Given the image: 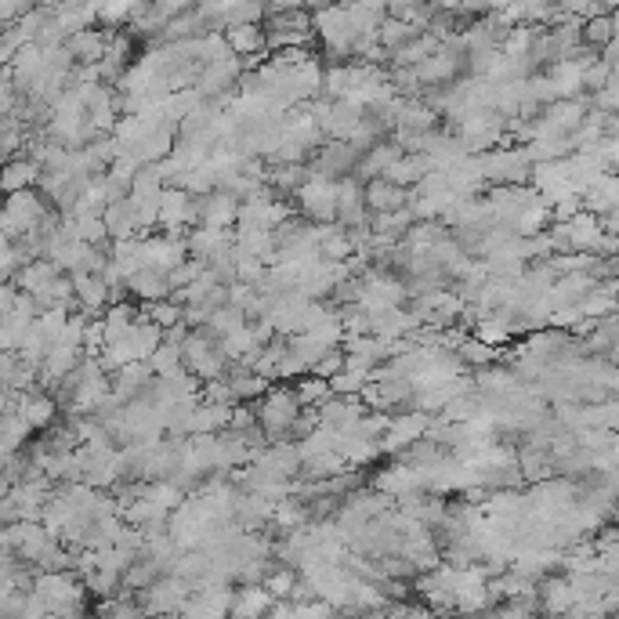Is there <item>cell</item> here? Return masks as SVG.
<instances>
[{"instance_id": "1", "label": "cell", "mask_w": 619, "mask_h": 619, "mask_svg": "<svg viewBox=\"0 0 619 619\" xmlns=\"http://www.w3.org/2000/svg\"><path fill=\"white\" fill-rule=\"evenodd\" d=\"M265 37H268V55H279V51H315L319 40H315V26H312V11L290 4L286 11H272L265 19Z\"/></svg>"}, {"instance_id": "2", "label": "cell", "mask_w": 619, "mask_h": 619, "mask_svg": "<svg viewBox=\"0 0 619 619\" xmlns=\"http://www.w3.org/2000/svg\"><path fill=\"white\" fill-rule=\"evenodd\" d=\"M254 410H258V424L268 435V442H290L294 424L301 420L305 406L297 399L294 384H272V391H268L265 399L254 402Z\"/></svg>"}, {"instance_id": "3", "label": "cell", "mask_w": 619, "mask_h": 619, "mask_svg": "<svg viewBox=\"0 0 619 619\" xmlns=\"http://www.w3.org/2000/svg\"><path fill=\"white\" fill-rule=\"evenodd\" d=\"M51 214H55V207L44 200V192L40 189L8 196V203H4V221H0V229H4V243H19V239L40 232Z\"/></svg>"}, {"instance_id": "4", "label": "cell", "mask_w": 619, "mask_h": 619, "mask_svg": "<svg viewBox=\"0 0 619 619\" xmlns=\"http://www.w3.org/2000/svg\"><path fill=\"white\" fill-rule=\"evenodd\" d=\"M192 587L181 576L167 572L149 587L145 594H138V605H142V616H160V619H178L185 612V605L192 601Z\"/></svg>"}, {"instance_id": "5", "label": "cell", "mask_w": 619, "mask_h": 619, "mask_svg": "<svg viewBox=\"0 0 619 619\" xmlns=\"http://www.w3.org/2000/svg\"><path fill=\"white\" fill-rule=\"evenodd\" d=\"M337 192H341V181L330 178H308L305 189L294 196L297 214L312 225H337Z\"/></svg>"}, {"instance_id": "6", "label": "cell", "mask_w": 619, "mask_h": 619, "mask_svg": "<svg viewBox=\"0 0 619 619\" xmlns=\"http://www.w3.org/2000/svg\"><path fill=\"white\" fill-rule=\"evenodd\" d=\"M181 261H189V247H185V239L181 236H163V232H156V236H145L142 247H138V265L163 272V276H171Z\"/></svg>"}, {"instance_id": "7", "label": "cell", "mask_w": 619, "mask_h": 619, "mask_svg": "<svg viewBox=\"0 0 619 619\" xmlns=\"http://www.w3.org/2000/svg\"><path fill=\"white\" fill-rule=\"evenodd\" d=\"M431 420L435 417H428V413H420V410H406V413H399V417H391L388 435L381 439L384 457H402V453L410 446H417L420 439H428Z\"/></svg>"}, {"instance_id": "8", "label": "cell", "mask_w": 619, "mask_h": 619, "mask_svg": "<svg viewBox=\"0 0 619 619\" xmlns=\"http://www.w3.org/2000/svg\"><path fill=\"white\" fill-rule=\"evenodd\" d=\"M359 160L362 153L355 149V145L348 142H323V149L312 156V174L315 178H330V181H344L352 178L355 171H359Z\"/></svg>"}, {"instance_id": "9", "label": "cell", "mask_w": 619, "mask_h": 619, "mask_svg": "<svg viewBox=\"0 0 619 619\" xmlns=\"http://www.w3.org/2000/svg\"><path fill=\"white\" fill-rule=\"evenodd\" d=\"M239 207H243V200H236L229 189H214V192H207V196L196 200L200 225L203 229H218V232H236Z\"/></svg>"}, {"instance_id": "10", "label": "cell", "mask_w": 619, "mask_h": 619, "mask_svg": "<svg viewBox=\"0 0 619 619\" xmlns=\"http://www.w3.org/2000/svg\"><path fill=\"white\" fill-rule=\"evenodd\" d=\"M19 413H22V417H26L29 428L40 431V435H44V431H48V428H55L58 420L66 417V410L58 406L55 395H51V391H44V388L26 391V395H22V399H19Z\"/></svg>"}, {"instance_id": "11", "label": "cell", "mask_w": 619, "mask_h": 619, "mask_svg": "<svg viewBox=\"0 0 619 619\" xmlns=\"http://www.w3.org/2000/svg\"><path fill=\"white\" fill-rule=\"evenodd\" d=\"M413 203V192L410 189H399V185H391L388 178H373L366 181V210H370L373 218L377 214H399Z\"/></svg>"}, {"instance_id": "12", "label": "cell", "mask_w": 619, "mask_h": 619, "mask_svg": "<svg viewBox=\"0 0 619 619\" xmlns=\"http://www.w3.org/2000/svg\"><path fill=\"white\" fill-rule=\"evenodd\" d=\"M73 286H77L80 315H87V319H102L105 308H109V301H113V290H109V283H105L102 276H87V272H77V276H73Z\"/></svg>"}, {"instance_id": "13", "label": "cell", "mask_w": 619, "mask_h": 619, "mask_svg": "<svg viewBox=\"0 0 619 619\" xmlns=\"http://www.w3.org/2000/svg\"><path fill=\"white\" fill-rule=\"evenodd\" d=\"M185 247H189V258L196 261H214L221 258L225 250L236 247V232H218V229H203V225H196V229H189V236H185Z\"/></svg>"}, {"instance_id": "14", "label": "cell", "mask_w": 619, "mask_h": 619, "mask_svg": "<svg viewBox=\"0 0 619 619\" xmlns=\"http://www.w3.org/2000/svg\"><path fill=\"white\" fill-rule=\"evenodd\" d=\"M127 290H131V301H138L142 308L160 305L171 297V283L163 272H153V268H138L131 279H127Z\"/></svg>"}, {"instance_id": "15", "label": "cell", "mask_w": 619, "mask_h": 619, "mask_svg": "<svg viewBox=\"0 0 619 619\" xmlns=\"http://www.w3.org/2000/svg\"><path fill=\"white\" fill-rule=\"evenodd\" d=\"M66 48H69V55L77 58V66H102L105 48H109V29H102V26L84 29V33L66 40Z\"/></svg>"}, {"instance_id": "16", "label": "cell", "mask_w": 619, "mask_h": 619, "mask_svg": "<svg viewBox=\"0 0 619 619\" xmlns=\"http://www.w3.org/2000/svg\"><path fill=\"white\" fill-rule=\"evenodd\" d=\"M40 178H44V167H40V163L33 160V156H19V160H8V163H4L0 185H4V192H8V196H15V192L37 189Z\"/></svg>"}, {"instance_id": "17", "label": "cell", "mask_w": 619, "mask_h": 619, "mask_svg": "<svg viewBox=\"0 0 619 619\" xmlns=\"http://www.w3.org/2000/svg\"><path fill=\"white\" fill-rule=\"evenodd\" d=\"M232 413L236 406H221V402H203L192 410V439L196 435H225L232 428Z\"/></svg>"}, {"instance_id": "18", "label": "cell", "mask_w": 619, "mask_h": 619, "mask_svg": "<svg viewBox=\"0 0 619 619\" xmlns=\"http://www.w3.org/2000/svg\"><path fill=\"white\" fill-rule=\"evenodd\" d=\"M225 44L236 58H261L268 55V37H265V22L258 26H232L225 29Z\"/></svg>"}, {"instance_id": "19", "label": "cell", "mask_w": 619, "mask_h": 619, "mask_svg": "<svg viewBox=\"0 0 619 619\" xmlns=\"http://www.w3.org/2000/svg\"><path fill=\"white\" fill-rule=\"evenodd\" d=\"M279 601L265 591V587H236V601H232V619H268Z\"/></svg>"}, {"instance_id": "20", "label": "cell", "mask_w": 619, "mask_h": 619, "mask_svg": "<svg viewBox=\"0 0 619 619\" xmlns=\"http://www.w3.org/2000/svg\"><path fill=\"white\" fill-rule=\"evenodd\" d=\"M105 229H109V239L120 243V239H142V229H138V214H134V203L131 200H120V203H109L102 214Z\"/></svg>"}, {"instance_id": "21", "label": "cell", "mask_w": 619, "mask_h": 619, "mask_svg": "<svg viewBox=\"0 0 619 619\" xmlns=\"http://www.w3.org/2000/svg\"><path fill=\"white\" fill-rule=\"evenodd\" d=\"M428 174H435V163L428 160V156H420V153H406L402 156L399 163H395V167H391L388 174H384V178L391 181V185H399V189H417L420 181L428 178Z\"/></svg>"}, {"instance_id": "22", "label": "cell", "mask_w": 619, "mask_h": 619, "mask_svg": "<svg viewBox=\"0 0 619 619\" xmlns=\"http://www.w3.org/2000/svg\"><path fill=\"white\" fill-rule=\"evenodd\" d=\"M58 276H62V268H58L55 261L40 258V261H33V265H26V268H22V272H19V279H15V286H19L22 294L40 297V294H48V286L55 283Z\"/></svg>"}, {"instance_id": "23", "label": "cell", "mask_w": 619, "mask_h": 619, "mask_svg": "<svg viewBox=\"0 0 619 619\" xmlns=\"http://www.w3.org/2000/svg\"><path fill=\"white\" fill-rule=\"evenodd\" d=\"M33 439H37V431L29 428L22 413H4V428H0V446H4V457H19V453H26Z\"/></svg>"}, {"instance_id": "24", "label": "cell", "mask_w": 619, "mask_h": 619, "mask_svg": "<svg viewBox=\"0 0 619 619\" xmlns=\"http://www.w3.org/2000/svg\"><path fill=\"white\" fill-rule=\"evenodd\" d=\"M457 359L464 362V370H489V366H496V359H500V348H489L486 341H478V337L467 334L464 341L457 344Z\"/></svg>"}, {"instance_id": "25", "label": "cell", "mask_w": 619, "mask_h": 619, "mask_svg": "<svg viewBox=\"0 0 619 619\" xmlns=\"http://www.w3.org/2000/svg\"><path fill=\"white\" fill-rule=\"evenodd\" d=\"M348 15H352L362 37H381V26L388 22V8L384 4H348Z\"/></svg>"}, {"instance_id": "26", "label": "cell", "mask_w": 619, "mask_h": 619, "mask_svg": "<svg viewBox=\"0 0 619 619\" xmlns=\"http://www.w3.org/2000/svg\"><path fill=\"white\" fill-rule=\"evenodd\" d=\"M142 315L149 319V323H156L163 330V334H171V330H178V326H185V308L174 301V297H167V301H160V305H149L142 308Z\"/></svg>"}, {"instance_id": "27", "label": "cell", "mask_w": 619, "mask_h": 619, "mask_svg": "<svg viewBox=\"0 0 619 619\" xmlns=\"http://www.w3.org/2000/svg\"><path fill=\"white\" fill-rule=\"evenodd\" d=\"M297 580H301V572H297V569H290V565H279V562H276V569L268 572L265 591L272 594V598H276L279 605H283V601H290V598H294Z\"/></svg>"}, {"instance_id": "28", "label": "cell", "mask_w": 619, "mask_h": 619, "mask_svg": "<svg viewBox=\"0 0 619 619\" xmlns=\"http://www.w3.org/2000/svg\"><path fill=\"white\" fill-rule=\"evenodd\" d=\"M294 391H297V399H301V406H305V410H319V406H323V402L334 395V391H330V381H323V377H312V373H308V377H301V381L294 384Z\"/></svg>"}, {"instance_id": "29", "label": "cell", "mask_w": 619, "mask_h": 619, "mask_svg": "<svg viewBox=\"0 0 619 619\" xmlns=\"http://www.w3.org/2000/svg\"><path fill=\"white\" fill-rule=\"evenodd\" d=\"M73 229L77 236L84 239L87 247H109L113 239H109V229H105L102 214H87V218H73Z\"/></svg>"}, {"instance_id": "30", "label": "cell", "mask_w": 619, "mask_h": 619, "mask_svg": "<svg viewBox=\"0 0 619 619\" xmlns=\"http://www.w3.org/2000/svg\"><path fill=\"white\" fill-rule=\"evenodd\" d=\"M207 272H210L207 261H196V258L181 261V265L174 268L171 276H167V283H171V294H178V290H189V286L200 283V279L207 276Z\"/></svg>"}, {"instance_id": "31", "label": "cell", "mask_w": 619, "mask_h": 619, "mask_svg": "<svg viewBox=\"0 0 619 619\" xmlns=\"http://www.w3.org/2000/svg\"><path fill=\"white\" fill-rule=\"evenodd\" d=\"M348 370V352L344 348H334V352H326L323 359L312 366V377H323V381H334L341 373Z\"/></svg>"}]
</instances>
